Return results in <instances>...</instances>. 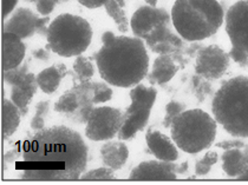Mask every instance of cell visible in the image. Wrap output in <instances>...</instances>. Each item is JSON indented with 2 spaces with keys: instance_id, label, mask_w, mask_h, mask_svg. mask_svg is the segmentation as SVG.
I'll return each instance as SVG.
<instances>
[{
  "instance_id": "obj_29",
  "label": "cell",
  "mask_w": 248,
  "mask_h": 185,
  "mask_svg": "<svg viewBox=\"0 0 248 185\" xmlns=\"http://www.w3.org/2000/svg\"><path fill=\"white\" fill-rule=\"evenodd\" d=\"M219 160V155L215 151H208L200 160H198L195 164V173L198 176L208 175L212 168Z\"/></svg>"
},
{
  "instance_id": "obj_6",
  "label": "cell",
  "mask_w": 248,
  "mask_h": 185,
  "mask_svg": "<svg viewBox=\"0 0 248 185\" xmlns=\"http://www.w3.org/2000/svg\"><path fill=\"white\" fill-rule=\"evenodd\" d=\"M93 28L84 18L71 13H63L48 25L46 49L59 57H78L90 46Z\"/></svg>"
},
{
  "instance_id": "obj_38",
  "label": "cell",
  "mask_w": 248,
  "mask_h": 185,
  "mask_svg": "<svg viewBox=\"0 0 248 185\" xmlns=\"http://www.w3.org/2000/svg\"><path fill=\"white\" fill-rule=\"evenodd\" d=\"M50 18L48 17H43L39 18L38 20V26H37V33L40 34V36L46 37L48 25H50Z\"/></svg>"
},
{
  "instance_id": "obj_4",
  "label": "cell",
  "mask_w": 248,
  "mask_h": 185,
  "mask_svg": "<svg viewBox=\"0 0 248 185\" xmlns=\"http://www.w3.org/2000/svg\"><path fill=\"white\" fill-rule=\"evenodd\" d=\"M212 112L229 135L248 138V77L226 80L213 97Z\"/></svg>"
},
{
  "instance_id": "obj_3",
  "label": "cell",
  "mask_w": 248,
  "mask_h": 185,
  "mask_svg": "<svg viewBox=\"0 0 248 185\" xmlns=\"http://www.w3.org/2000/svg\"><path fill=\"white\" fill-rule=\"evenodd\" d=\"M170 17L176 33L189 43L214 36L225 23V12L217 0H176Z\"/></svg>"
},
{
  "instance_id": "obj_11",
  "label": "cell",
  "mask_w": 248,
  "mask_h": 185,
  "mask_svg": "<svg viewBox=\"0 0 248 185\" xmlns=\"http://www.w3.org/2000/svg\"><path fill=\"white\" fill-rule=\"evenodd\" d=\"M225 28L232 46L248 52V0H239L225 14Z\"/></svg>"
},
{
  "instance_id": "obj_18",
  "label": "cell",
  "mask_w": 248,
  "mask_h": 185,
  "mask_svg": "<svg viewBox=\"0 0 248 185\" xmlns=\"http://www.w3.org/2000/svg\"><path fill=\"white\" fill-rule=\"evenodd\" d=\"M221 160L226 175L239 178L248 170V145L225 150Z\"/></svg>"
},
{
  "instance_id": "obj_36",
  "label": "cell",
  "mask_w": 248,
  "mask_h": 185,
  "mask_svg": "<svg viewBox=\"0 0 248 185\" xmlns=\"http://www.w3.org/2000/svg\"><path fill=\"white\" fill-rule=\"evenodd\" d=\"M217 147L222 150H229V149H236V147H244V142L239 141V139H233V141H222L217 144Z\"/></svg>"
},
{
  "instance_id": "obj_27",
  "label": "cell",
  "mask_w": 248,
  "mask_h": 185,
  "mask_svg": "<svg viewBox=\"0 0 248 185\" xmlns=\"http://www.w3.org/2000/svg\"><path fill=\"white\" fill-rule=\"evenodd\" d=\"M48 114H50V101L43 100L37 103L34 116L32 117L31 123H30L32 130H43L45 128V120H46Z\"/></svg>"
},
{
  "instance_id": "obj_34",
  "label": "cell",
  "mask_w": 248,
  "mask_h": 185,
  "mask_svg": "<svg viewBox=\"0 0 248 185\" xmlns=\"http://www.w3.org/2000/svg\"><path fill=\"white\" fill-rule=\"evenodd\" d=\"M56 6H57V4L53 0H37L36 1L37 11H38L39 14L43 15V17L50 15L53 12Z\"/></svg>"
},
{
  "instance_id": "obj_35",
  "label": "cell",
  "mask_w": 248,
  "mask_h": 185,
  "mask_svg": "<svg viewBox=\"0 0 248 185\" xmlns=\"http://www.w3.org/2000/svg\"><path fill=\"white\" fill-rule=\"evenodd\" d=\"M17 4H18V0H1L2 18H4V19H6L11 13L15 11Z\"/></svg>"
},
{
  "instance_id": "obj_26",
  "label": "cell",
  "mask_w": 248,
  "mask_h": 185,
  "mask_svg": "<svg viewBox=\"0 0 248 185\" xmlns=\"http://www.w3.org/2000/svg\"><path fill=\"white\" fill-rule=\"evenodd\" d=\"M79 181L83 182H110L116 181L115 170L108 168V166H102V168L93 169V170L84 172L80 176Z\"/></svg>"
},
{
  "instance_id": "obj_13",
  "label": "cell",
  "mask_w": 248,
  "mask_h": 185,
  "mask_svg": "<svg viewBox=\"0 0 248 185\" xmlns=\"http://www.w3.org/2000/svg\"><path fill=\"white\" fill-rule=\"evenodd\" d=\"M169 21L171 23L170 13L167 10L160 9V7L152 6H141L139 10L135 11L130 19V28L135 37L141 39L147 38L148 34L152 32L157 24Z\"/></svg>"
},
{
  "instance_id": "obj_43",
  "label": "cell",
  "mask_w": 248,
  "mask_h": 185,
  "mask_svg": "<svg viewBox=\"0 0 248 185\" xmlns=\"http://www.w3.org/2000/svg\"><path fill=\"white\" fill-rule=\"evenodd\" d=\"M66 1H70V0H61V2H66Z\"/></svg>"
},
{
  "instance_id": "obj_17",
  "label": "cell",
  "mask_w": 248,
  "mask_h": 185,
  "mask_svg": "<svg viewBox=\"0 0 248 185\" xmlns=\"http://www.w3.org/2000/svg\"><path fill=\"white\" fill-rule=\"evenodd\" d=\"M37 76L29 72L23 79L11 86V100L16 104L21 111L23 116L29 112V104L34 97L38 90Z\"/></svg>"
},
{
  "instance_id": "obj_8",
  "label": "cell",
  "mask_w": 248,
  "mask_h": 185,
  "mask_svg": "<svg viewBox=\"0 0 248 185\" xmlns=\"http://www.w3.org/2000/svg\"><path fill=\"white\" fill-rule=\"evenodd\" d=\"M124 111L112 106H93L85 122V136L93 142L111 141L120 133Z\"/></svg>"
},
{
  "instance_id": "obj_14",
  "label": "cell",
  "mask_w": 248,
  "mask_h": 185,
  "mask_svg": "<svg viewBox=\"0 0 248 185\" xmlns=\"http://www.w3.org/2000/svg\"><path fill=\"white\" fill-rule=\"evenodd\" d=\"M6 19L4 24V32H10L20 37L21 39L31 38L37 33L39 17L30 9L19 7L13 11L10 18Z\"/></svg>"
},
{
  "instance_id": "obj_5",
  "label": "cell",
  "mask_w": 248,
  "mask_h": 185,
  "mask_svg": "<svg viewBox=\"0 0 248 185\" xmlns=\"http://www.w3.org/2000/svg\"><path fill=\"white\" fill-rule=\"evenodd\" d=\"M217 123L201 109L185 110L172 122L171 138L186 154L196 155L213 145L217 137Z\"/></svg>"
},
{
  "instance_id": "obj_32",
  "label": "cell",
  "mask_w": 248,
  "mask_h": 185,
  "mask_svg": "<svg viewBox=\"0 0 248 185\" xmlns=\"http://www.w3.org/2000/svg\"><path fill=\"white\" fill-rule=\"evenodd\" d=\"M29 66L28 64H23V65L18 66V68L9 70V71H4V80L6 84L12 86L16 83L21 80L26 74L29 73Z\"/></svg>"
},
{
  "instance_id": "obj_40",
  "label": "cell",
  "mask_w": 248,
  "mask_h": 185,
  "mask_svg": "<svg viewBox=\"0 0 248 185\" xmlns=\"http://www.w3.org/2000/svg\"><path fill=\"white\" fill-rule=\"evenodd\" d=\"M17 157H18V152L16 151V150H11V151H9L6 155H5V165H7V163L13 162Z\"/></svg>"
},
{
  "instance_id": "obj_30",
  "label": "cell",
  "mask_w": 248,
  "mask_h": 185,
  "mask_svg": "<svg viewBox=\"0 0 248 185\" xmlns=\"http://www.w3.org/2000/svg\"><path fill=\"white\" fill-rule=\"evenodd\" d=\"M185 110H187L185 103L176 100L169 101L166 105V116L163 118V127L167 128H170L175 118L179 116L181 112L185 111Z\"/></svg>"
},
{
  "instance_id": "obj_16",
  "label": "cell",
  "mask_w": 248,
  "mask_h": 185,
  "mask_svg": "<svg viewBox=\"0 0 248 185\" xmlns=\"http://www.w3.org/2000/svg\"><path fill=\"white\" fill-rule=\"evenodd\" d=\"M26 47L23 39L10 32L2 33V69L4 71L21 65L25 58Z\"/></svg>"
},
{
  "instance_id": "obj_15",
  "label": "cell",
  "mask_w": 248,
  "mask_h": 185,
  "mask_svg": "<svg viewBox=\"0 0 248 185\" xmlns=\"http://www.w3.org/2000/svg\"><path fill=\"white\" fill-rule=\"evenodd\" d=\"M148 149L157 159L164 162H175L179 158V147L164 133L157 130H148L145 133Z\"/></svg>"
},
{
  "instance_id": "obj_41",
  "label": "cell",
  "mask_w": 248,
  "mask_h": 185,
  "mask_svg": "<svg viewBox=\"0 0 248 185\" xmlns=\"http://www.w3.org/2000/svg\"><path fill=\"white\" fill-rule=\"evenodd\" d=\"M145 4L148 5V6H152V7H156L157 6V2L158 0H144Z\"/></svg>"
},
{
  "instance_id": "obj_25",
  "label": "cell",
  "mask_w": 248,
  "mask_h": 185,
  "mask_svg": "<svg viewBox=\"0 0 248 185\" xmlns=\"http://www.w3.org/2000/svg\"><path fill=\"white\" fill-rule=\"evenodd\" d=\"M74 72L76 74V80L78 83L89 82L95 74V68L88 58L78 56L74 63Z\"/></svg>"
},
{
  "instance_id": "obj_33",
  "label": "cell",
  "mask_w": 248,
  "mask_h": 185,
  "mask_svg": "<svg viewBox=\"0 0 248 185\" xmlns=\"http://www.w3.org/2000/svg\"><path fill=\"white\" fill-rule=\"evenodd\" d=\"M229 57L234 63H236L240 68H248V52L247 51L239 49V47L232 46L229 51Z\"/></svg>"
},
{
  "instance_id": "obj_2",
  "label": "cell",
  "mask_w": 248,
  "mask_h": 185,
  "mask_svg": "<svg viewBox=\"0 0 248 185\" xmlns=\"http://www.w3.org/2000/svg\"><path fill=\"white\" fill-rule=\"evenodd\" d=\"M102 43L95 59L99 76L105 83L130 88L148 76L149 56L143 39L116 36L114 32L107 31L102 36Z\"/></svg>"
},
{
  "instance_id": "obj_22",
  "label": "cell",
  "mask_w": 248,
  "mask_h": 185,
  "mask_svg": "<svg viewBox=\"0 0 248 185\" xmlns=\"http://www.w3.org/2000/svg\"><path fill=\"white\" fill-rule=\"evenodd\" d=\"M56 112L65 116L72 118V119L80 122V114H82V107H80L79 100H78L77 93L75 87L65 91L63 95L59 97V99L55 103L53 106Z\"/></svg>"
},
{
  "instance_id": "obj_9",
  "label": "cell",
  "mask_w": 248,
  "mask_h": 185,
  "mask_svg": "<svg viewBox=\"0 0 248 185\" xmlns=\"http://www.w3.org/2000/svg\"><path fill=\"white\" fill-rule=\"evenodd\" d=\"M185 42L186 40H183L179 34L171 31L169 21L157 24L144 39L147 47L153 52L171 56L179 64L182 63L183 57L188 52Z\"/></svg>"
},
{
  "instance_id": "obj_39",
  "label": "cell",
  "mask_w": 248,
  "mask_h": 185,
  "mask_svg": "<svg viewBox=\"0 0 248 185\" xmlns=\"http://www.w3.org/2000/svg\"><path fill=\"white\" fill-rule=\"evenodd\" d=\"M48 49H37L33 51V57L36 59H38L40 61H47L50 59V53H48Z\"/></svg>"
},
{
  "instance_id": "obj_19",
  "label": "cell",
  "mask_w": 248,
  "mask_h": 185,
  "mask_svg": "<svg viewBox=\"0 0 248 185\" xmlns=\"http://www.w3.org/2000/svg\"><path fill=\"white\" fill-rule=\"evenodd\" d=\"M180 66L179 63L169 55H158L153 64V69L148 74L152 85H163L169 83L176 76Z\"/></svg>"
},
{
  "instance_id": "obj_37",
  "label": "cell",
  "mask_w": 248,
  "mask_h": 185,
  "mask_svg": "<svg viewBox=\"0 0 248 185\" xmlns=\"http://www.w3.org/2000/svg\"><path fill=\"white\" fill-rule=\"evenodd\" d=\"M80 5L86 7V9H98V7H104L109 0H77Z\"/></svg>"
},
{
  "instance_id": "obj_1",
  "label": "cell",
  "mask_w": 248,
  "mask_h": 185,
  "mask_svg": "<svg viewBox=\"0 0 248 185\" xmlns=\"http://www.w3.org/2000/svg\"><path fill=\"white\" fill-rule=\"evenodd\" d=\"M25 181H78L88 164L89 150L77 131L55 125L34 131L21 146Z\"/></svg>"
},
{
  "instance_id": "obj_28",
  "label": "cell",
  "mask_w": 248,
  "mask_h": 185,
  "mask_svg": "<svg viewBox=\"0 0 248 185\" xmlns=\"http://www.w3.org/2000/svg\"><path fill=\"white\" fill-rule=\"evenodd\" d=\"M191 84H193L194 95H195V97L198 98L199 101L206 100L212 95L213 87L212 84H210V80L195 73V76L191 79Z\"/></svg>"
},
{
  "instance_id": "obj_31",
  "label": "cell",
  "mask_w": 248,
  "mask_h": 185,
  "mask_svg": "<svg viewBox=\"0 0 248 185\" xmlns=\"http://www.w3.org/2000/svg\"><path fill=\"white\" fill-rule=\"evenodd\" d=\"M114 91L109 86L108 83L95 82V96H93V103L102 104L107 103V101L111 100Z\"/></svg>"
},
{
  "instance_id": "obj_23",
  "label": "cell",
  "mask_w": 248,
  "mask_h": 185,
  "mask_svg": "<svg viewBox=\"0 0 248 185\" xmlns=\"http://www.w3.org/2000/svg\"><path fill=\"white\" fill-rule=\"evenodd\" d=\"M21 111L11 99L5 98L2 100V136L4 139L10 138L15 135L19 127Z\"/></svg>"
},
{
  "instance_id": "obj_42",
  "label": "cell",
  "mask_w": 248,
  "mask_h": 185,
  "mask_svg": "<svg viewBox=\"0 0 248 185\" xmlns=\"http://www.w3.org/2000/svg\"><path fill=\"white\" fill-rule=\"evenodd\" d=\"M238 179H240V181H248V170L246 171V172L244 173V175L240 176Z\"/></svg>"
},
{
  "instance_id": "obj_10",
  "label": "cell",
  "mask_w": 248,
  "mask_h": 185,
  "mask_svg": "<svg viewBox=\"0 0 248 185\" xmlns=\"http://www.w3.org/2000/svg\"><path fill=\"white\" fill-rule=\"evenodd\" d=\"M229 66H231L229 53L219 45H209L198 51L195 73L210 82L222 78Z\"/></svg>"
},
{
  "instance_id": "obj_12",
  "label": "cell",
  "mask_w": 248,
  "mask_h": 185,
  "mask_svg": "<svg viewBox=\"0 0 248 185\" xmlns=\"http://www.w3.org/2000/svg\"><path fill=\"white\" fill-rule=\"evenodd\" d=\"M179 165L175 162L148 160L133 169L129 181H176Z\"/></svg>"
},
{
  "instance_id": "obj_24",
  "label": "cell",
  "mask_w": 248,
  "mask_h": 185,
  "mask_svg": "<svg viewBox=\"0 0 248 185\" xmlns=\"http://www.w3.org/2000/svg\"><path fill=\"white\" fill-rule=\"evenodd\" d=\"M125 7H123L122 5L118 4L116 0H109L107 4L104 5V10L107 12V14L114 20V23L117 25L118 31L122 32V33H126L129 28H130V20L126 17Z\"/></svg>"
},
{
  "instance_id": "obj_20",
  "label": "cell",
  "mask_w": 248,
  "mask_h": 185,
  "mask_svg": "<svg viewBox=\"0 0 248 185\" xmlns=\"http://www.w3.org/2000/svg\"><path fill=\"white\" fill-rule=\"evenodd\" d=\"M102 162L105 166L117 171L125 165L129 158V149L124 141H110L101 147Z\"/></svg>"
},
{
  "instance_id": "obj_7",
  "label": "cell",
  "mask_w": 248,
  "mask_h": 185,
  "mask_svg": "<svg viewBox=\"0 0 248 185\" xmlns=\"http://www.w3.org/2000/svg\"><path fill=\"white\" fill-rule=\"evenodd\" d=\"M157 98V90L154 86L137 84L130 90V105L124 111V123L117 137L121 141H130L147 127L150 112Z\"/></svg>"
},
{
  "instance_id": "obj_21",
  "label": "cell",
  "mask_w": 248,
  "mask_h": 185,
  "mask_svg": "<svg viewBox=\"0 0 248 185\" xmlns=\"http://www.w3.org/2000/svg\"><path fill=\"white\" fill-rule=\"evenodd\" d=\"M67 74H69V71L64 64H55L37 74V83L43 92L51 95L58 90L62 80L65 78Z\"/></svg>"
}]
</instances>
